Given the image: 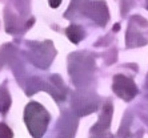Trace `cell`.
I'll return each instance as SVG.
<instances>
[{
    "mask_svg": "<svg viewBox=\"0 0 148 138\" xmlns=\"http://www.w3.org/2000/svg\"><path fill=\"white\" fill-rule=\"evenodd\" d=\"M0 138H12V131L4 124H0Z\"/></svg>",
    "mask_w": 148,
    "mask_h": 138,
    "instance_id": "obj_5",
    "label": "cell"
},
{
    "mask_svg": "<svg viewBox=\"0 0 148 138\" xmlns=\"http://www.w3.org/2000/svg\"><path fill=\"white\" fill-rule=\"evenodd\" d=\"M25 124L35 138H40L44 134L49 122V114L44 108L36 102H31L25 108Z\"/></svg>",
    "mask_w": 148,
    "mask_h": 138,
    "instance_id": "obj_1",
    "label": "cell"
},
{
    "mask_svg": "<svg viewBox=\"0 0 148 138\" xmlns=\"http://www.w3.org/2000/svg\"><path fill=\"white\" fill-rule=\"evenodd\" d=\"M10 96H8L7 90L4 86H0V112L4 113V112L8 110V106H10Z\"/></svg>",
    "mask_w": 148,
    "mask_h": 138,
    "instance_id": "obj_3",
    "label": "cell"
},
{
    "mask_svg": "<svg viewBox=\"0 0 148 138\" xmlns=\"http://www.w3.org/2000/svg\"><path fill=\"white\" fill-rule=\"evenodd\" d=\"M115 92L120 97L125 98V100H130L135 96L136 93V88H135V84L132 83L131 80L125 78V77H116L115 78Z\"/></svg>",
    "mask_w": 148,
    "mask_h": 138,
    "instance_id": "obj_2",
    "label": "cell"
},
{
    "mask_svg": "<svg viewBox=\"0 0 148 138\" xmlns=\"http://www.w3.org/2000/svg\"><path fill=\"white\" fill-rule=\"evenodd\" d=\"M82 28L76 27V25H71V27L67 29V34H68V37L72 40L73 43H77L79 40H82L83 39V33H82Z\"/></svg>",
    "mask_w": 148,
    "mask_h": 138,
    "instance_id": "obj_4",
    "label": "cell"
},
{
    "mask_svg": "<svg viewBox=\"0 0 148 138\" xmlns=\"http://www.w3.org/2000/svg\"><path fill=\"white\" fill-rule=\"evenodd\" d=\"M49 1V5H51L52 8H56L60 5V3H62V0H48Z\"/></svg>",
    "mask_w": 148,
    "mask_h": 138,
    "instance_id": "obj_6",
    "label": "cell"
}]
</instances>
